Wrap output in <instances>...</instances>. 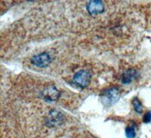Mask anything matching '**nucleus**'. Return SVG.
Wrapping results in <instances>:
<instances>
[{
	"instance_id": "1a4fd4ad",
	"label": "nucleus",
	"mask_w": 151,
	"mask_h": 138,
	"mask_svg": "<svg viewBox=\"0 0 151 138\" xmlns=\"http://www.w3.org/2000/svg\"><path fill=\"white\" fill-rule=\"evenodd\" d=\"M125 134L127 138H134L136 136L135 128L134 126L131 125V126H128L125 128Z\"/></svg>"
},
{
	"instance_id": "20e7f679",
	"label": "nucleus",
	"mask_w": 151,
	"mask_h": 138,
	"mask_svg": "<svg viewBox=\"0 0 151 138\" xmlns=\"http://www.w3.org/2000/svg\"><path fill=\"white\" fill-rule=\"evenodd\" d=\"M64 116L61 113L57 110H52L46 118V124L48 127H58L63 123Z\"/></svg>"
},
{
	"instance_id": "6e6552de",
	"label": "nucleus",
	"mask_w": 151,
	"mask_h": 138,
	"mask_svg": "<svg viewBox=\"0 0 151 138\" xmlns=\"http://www.w3.org/2000/svg\"><path fill=\"white\" fill-rule=\"evenodd\" d=\"M132 104H133L134 110H135L137 113H142V111H143L142 104H141V101L137 99V97H134V99H133V101H132Z\"/></svg>"
},
{
	"instance_id": "7ed1b4c3",
	"label": "nucleus",
	"mask_w": 151,
	"mask_h": 138,
	"mask_svg": "<svg viewBox=\"0 0 151 138\" xmlns=\"http://www.w3.org/2000/svg\"><path fill=\"white\" fill-rule=\"evenodd\" d=\"M31 62L38 67H46L52 62V58L47 52H43L33 56Z\"/></svg>"
},
{
	"instance_id": "f257e3e1",
	"label": "nucleus",
	"mask_w": 151,
	"mask_h": 138,
	"mask_svg": "<svg viewBox=\"0 0 151 138\" xmlns=\"http://www.w3.org/2000/svg\"><path fill=\"white\" fill-rule=\"evenodd\" d=\"M121 96V92L119 89L115 87L105 89L102 91L100 96L101 102L104 106L110 107L118 102Z\"/></svg>"
},
{
	"instance_id": "423d86ee",
	"label": "nucleus",
	"mask_w": 151,
	"mask_h": 138,
	"mask_svg": "<svg viewBox=\"0 0 151 138\" xmlns=\"http://www.w3.org/2000/svg\"><path fill=\"white\" fill-rule=\"evenodd\" d=\"M42 96L47 101H55L60 97V92L55 86H48L42 91Z\"/></svg>"
},
{
	"instance_id": "0eeeda50",
	"label": "nucleus",
	"mask_w": 151,
	"mask_h": 138,
	"mask_svg": "<svg viewBox=\"0 0 151 138\" xmlns=\"http://www.w3.org/2000/svg\"><path fill=\"white\" fill-rule=\"evenodd\" d=\"M138 75L139 74L137 70L134 69H129L122 74L121 81L123 84H129L135 78H137Z\"/></svg>"
},
{
	"instance_id": "f03ea898",
	"label": "nucleus",
	"mask_w": 151,
	"mask_h": 138,
	"mask_svg": "<svg viewBox=\"0 0 151 138\" xmlns=\"http://www.w3.org/2000/svg\"><path fill=\"white\" fill-rule=\"evenodd\" d=\"M73 82L81 88H86L91 82V74L88 70H79L73 76Z\"/></svg>"
},
{
	"instance_id": "9d476101",
	"label": "nucleus",
	"mask_w": 151,
	"mask_h": 138,
	"mask_svg": "<svg viewBox=\"0 0 151 138\" xmlns=\"http://www.w3.org/2000/svg\"><path fill=\"white\" fill-rule=\"evenodd\" d=\"M144 123H149L151 121V113L150 112H147L146 114L144 115V119H143Z\"/></svg>"
},
{
	"instance_id": "39448f33",
	"label": "nucleus",
	"mask_w": 151,
	"mask_h": 138,
	"mask_svg": "<svg viewBox=\"0 0 151 138\" xmlns=\"http://www.w3.org/2000/svg\"><path fill=\"white\" fill-rule=\"evenodd\" d=\"M88 12L92 15L101 14L104 11V5L102 1L100 0H92L88 2L86 6Z\"/></svg>"
}]
</instances>
